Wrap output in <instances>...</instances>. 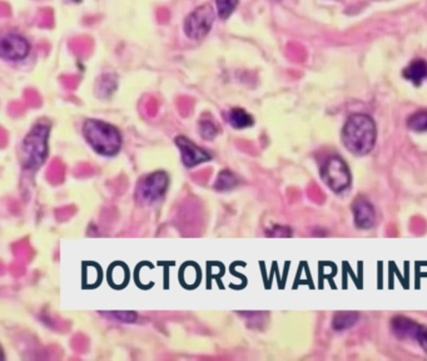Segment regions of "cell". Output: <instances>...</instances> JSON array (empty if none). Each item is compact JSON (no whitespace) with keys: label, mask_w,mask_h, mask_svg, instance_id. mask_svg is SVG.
Returning a JSON list of instances; mask_svg holds the SVG:
<instances>
[{"label":"cell","mask_w":427,"mask_h":361,"mask_svg":"<svg viewBox=\"0 0 427 361\" xmlns=\"http://www.w3.org/2000/svg\"><path fill=\"white\" fill-rule=\"evenodd\" d=\"M407 127L413 132L427 131V111H420L417 113H413L407 120Z\"/></svg>","instance_id":"obj_14"},{"label":"cell","mask_w":427,"mask_h":361,"mask_svg":"<svg viewBox=\"0 0 427 361\" xmlns=\"http://www.w3.org/2000/svg\"><path fill=\"white\" fill-rule=\"evenodd\" d=\"M201 135L206 140H212L217 135V128L215 127L212 120H202L201 122Z\"/></svg>","instance_id":"obj_17"},{"label":"cell","mask_w":427,"mask_h":361,"mask_svg":"<svg viewBox=\"0 0 427 361\" xmlns=\"http://www.w3.org/2000/svg\"><path fill=\"white\" fill-rule=\"evenodd\" d=\"M175 143L181 149L183 163L186 166H188V167H193V166H197L199 163L207 162V161L210 160V155L206 151L199 149L193 142L189 141L188 138H186L183 135L177 137L175 138Z\"/></svg>","instance_id":"obj_9"},{"label":"cell","mask_w":427,"mask_h":361,"mask_svg":"<svg viewBox=\"0 0 427 361\" xmlns=\"http://www.w3.org/2000/svg\"><path fill=\"white\" fill-rule=\"evenodd\" d=\"M343 146L352 155L364 156L371 152L377 138L376 123L370 116L364 113L352 114L342 128Z\"/></svg>","instance_id":"obj_1"},{"label":"cell","mask_w":427,"mask_h":361,"mask_svg":"<svg viewBox=\"0 0 427 361\" xmlns=\"http://www.w3.org/2000/svg\"><path fill=\"white\" fill-rule=\"evenodd\" d=\"M352 213H353L355 225L361 230H369L376 222V211L373 206L369 199L362 196H360L353 201Z\"/></svg>","instance_id":"obj_8"},{"label":"cell","mask_w":427,"mask_h":361,"mask_svg":"<svg viewBox=\"0 0 427 361\" xmlns=\"http://www.w3.org/2000/svg\"><path fill=\"white\" fill-rule=\"evenodd\" d=\"M168 187V176L164 172H154L142 178L137 186V199L140 204H152L161 199Z\"/></svg>","instance_id":"obj_6"},{"label":"cell","mask_w":427,"mask_h":361,"mask_svg":"<svg viewBox=\"0 0 427 361\" xmlns=\"http://www.w3.org/2000/svg\"><path fill=\"white\" fill-rule=\"evenodd\" d=\"M215 18L216 14L210 4H204L202 7L197 8L184 21L186 36L193 41L204 39L212 28Z\"/></svg>","instance_id":"obj_5"},{"label":"cell","mask_w":427,"mask_h":361,"mask_svg":"<svg viewBox=\"0 0 427 361\" xmlns=\"http://www.w3.org/2000/svg\"><path fill=\"white\" fill-rule=\"evenodd\" d=\"M30 45L25 38L17 34L3 38L0 42V54L9 61H21L28 56Z\"/></svg>","instance_id":"obj_7"},{"label":"cell","mask_w":427,"mask_h":361,"mask_svg":"<svg viewBox=\"0 0 427 361\" xmlns=\"http://www.w3.org/2000/svg\"><path fill=\"white\" fill-rule=\"evenodd\" d=\"M230 123H231L232 127L237 128V129L250 127L253 124L252 116L247 113L245 109L233 108L230 112Z\"/></svg>","instance_id":"obj_13"},{"label":"cell","mask_w":427,"mask_h":361,"mask_svg":"<svg viewBox=\"0 0 427 361\" xmlns=\"http://www.w3.org/2000/svg\"><path fill=\"white\" fill-rule=\"evenodd\" d=\"M416 340L419 341L420 347L424 349V351L427 353V326L420 325L419 327V331L416 335Z\"/></svg>","instance_id":"obj_18"},{"label":"cell","mask_w":427,"mask_h":361,"mask_svg":"<svg viewBox=\"0 0 427 361\" xmlns=\"http://www.w3.org/2000/svg\"><path fill=\"white\" fill-rule=\"evenodd\" d=\"M109 316H114V318H117L120 321H124V322H132L135 320V314L133 312H112V314H109Z\"/></svg>","instance_id":"obj_19"},{"label":"cell","mask_w":427,"mask_h":361,"mask_svg":"<svg viewBox=\"0 0 427 361\" xmlns=\"http://www.w3.org/2000/svg\"><path fill=\"white\" fill-rule=\"evenodd\" d=\"M237 184V179L234 177V175L231 173L230 171H223L222 173L218 175L217 181H216V188L224 191V190H230L234 184Z\"/></svg>","instance_id":"obj_15"},{"label":"cell","mask_w":427,"mask_h":361,"mask_svg":"<svg viewBox=\"0 0 427 361\" xmlns=\"http://www.w3.org/2000/svg\"><path fill=\"white\" fill-rule=\"evenodd\" d=\"M404 77L413 85H420L427 79V62L424 59H415L404 69Z\"/></svg>","instance_id":"obj_11"},{"label":"cell","mask_w":427,"mask_h":361,"mask_svg":"<svg viewBox=\"0 0 427 361\" xmlns=\"http://www.w3.org/2000/svg\"><path fill=\"white\" fill-rule=\"evenodd\" d=\"M419 327L420 325L416 321L408 319L406 316H396L391 320V330L393 335L401 340L416 339Z\"/></svg>","instance_id":"obj_10"},{"label":"cell","mask_w":427,"mask_h":361,"mask_svg":"<svg viewBox=\"0 0 427 361\" xmlns=\"http://www.w3.org/2000/svg\"><path fill=\"white\" fill-rule=\"evenodd\" d=\"M321 176L325 184L336 193L344 191L350 187V168L341 157L332 156L327 158L321 170Z\"/></svg>","instance_id":"obj_4"},{"label":"cell","mask_w":427,"mask_h":361,"mask_svg":"<svg viewBox=\"0 0 427 361\" xmlns=\"http://www.w3.org/2000/svg\"><path fill=\"white\" fill-rule=\"evenodd\" d=\"M358 321V312L353 311H340L333 315L332 319V327L337 331L347 330L353 325H356Z\"/></svg>","instance_id":"obj_12"},{"label":"cell","mask_w":427,"mask_h":361,"mask_svg":"<svg viewBox=\"0 0 427 361\" xmlns=\"http://www.w3.org/2000/svg\"><path fill=\"white\" fill-rule=\"evenodd\" d=\"M74 1H80V0H74Z\"/></svg>","instance_id":"obj_20"},{"label":"cell","mask_w":427,"mask_h":361,"mask_svg":"<svg viewBox=\"0 0 427 361\" xmlns=\"http://www.w3.org/2000/svg\"><path fill=\"white\" fill-rule=\"evenodd\" d=\"M83 135L91 149L103 156H113L122 147L118 129L103 120H87L83 126Z\"/></svg>","instance_id":"obj_2"},{"label":"cell","mask_w":427,"mask_h":361,"mask_svg":"<svg viewBox=\"0 0 427 361\" xmlns=\"http://www.w3.org/2000/svg\"><path fill=\"white\" fill-rule=\"evenodd\" d=\"M216 3H217L218 14L223 21H226L237 7L239 0H216Z\"/></svg>","instance_id":"obj_16"},{"label":"cell","mask_w":427,"mask_h":361,"mask_svg":"<svg viewBox=\"0 0 427 361\" xmlns=\"http://www.w3.org/2000/svg\"><path fill=\"white\" fill-rule=\"evenodd\" d=\"M48 135H50V126L47 123L39 122L27 135L23 151H24V163L28 167H36L42 164L47 153Z\"/></svg>","instance_id":"obj_3"}]
</instances>
